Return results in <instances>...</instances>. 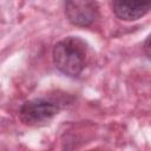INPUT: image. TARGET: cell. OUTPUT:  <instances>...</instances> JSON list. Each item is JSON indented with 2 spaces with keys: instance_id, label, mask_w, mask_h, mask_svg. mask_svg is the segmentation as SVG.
<instances>
[{
  "instance_id": "3957f363",
  "label": "cell",
  "mask_w": 151,
  "mask_h": 151,
  "mask_svg": "<svg viewBox=\"0 0 151 151\" xmlns=\"http://www.w3.org/2000/svg\"><path fill=\"white\" fill-rule=\"evenodd\" d=\"M67 20L78 27H88L99 18L98 2L91 0H70L64 2Z\"/></svg>"
},
{
  "instance_id": "6da1fadb",
  "label": "cell",
  "mask_w": 151,
  "mask_h": 151,
  "mask_svg": "<svg viewBox=\"0 0 151 151\" xmlns=\"http://www.w3.org/2000/svg\"><path fill=\"white\" fill-rule=\"evenodd\" d=\"M52 57L58 71L67 77H78L87 63V44L79 37H66L54 45Z\"/></svg>"
},
{
  "instance_id": "7a4b0ae2",
  "label": "cell",
  "mask_w": 151,
  "mask_h": 151,
  "mask_svg": "<svg viewBox=\"0 0 151 151\" xmlns=\"http://www.w3.org/2000/svg\"><path fill=\"white\" fill-rule=\"evenodd\" d=\"M59 111L60 106L58 103L45 98H35L25 101L20 106L19 117L24 124L29 126H37L50 122L53 117L58 114Z\"/></svg>"
},
{
  "instance_id": "277c9868",
  "label": "cell",
  "mask_w": 151,
  "mask_h": 151,
  "mask_svg": "<svg viewBox=\"0 0 151 151\" xmlns=\"http://www.w3.org/2000/svg\"><path fill=\"white\" fill-rule=\"evenodd\" d=\"M111 7L114 15L120 20L134 21L140 19L151 11V2L116 0L111 2Z\"/></svg>"
},
{
  "instance_id": "5b68a950",
  "label": "cell",
  "mask_w": 151,
  "mask_h": 151,
  "mask_svg": "<svg viewBox=\"0 0 151 151\" xmlns=\"http://www.w3.org/2000/svg\"><path fill=\"white\" fill-rule=\"evenodd\" d=\"M143 50H144V53L146 54V57L149 59H151V34L146 38V40L144 41V45H143Z\"/></svg>"
}]
</instances>
